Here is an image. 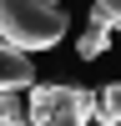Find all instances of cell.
Returning a JSON list of instances; mask_svg holds the SVG:
<instances>
[{
	"instance_id": "obj_6",
	"label": "cell",
	"mask_w": 121,
	"mask_h": 126,
	"mask_svg": "<svg viewBox=\"0 0 121 126\" xmlns=\"http://www.w3.org/2000/svg\"><path fill=\"white\" fill-rule=\"evenodd\" d=\"M91 25L121 30V0H91Z\"/></svg>"
},
{
	"instance_id": "obj_1",
	"label": "cell",
	"mask_w": 121,
	"mask_h": 126,
	"mask_svg": "<svg viewBox=\"0 0 121 126\" xmlns=\"http://www.w3.org/2000/svg\"><path fill=\"white\" fill-rule=\"evenodd\" d=\"M66 25H71L66 0H0V40L25 56L60 46Z\"/></svg>"
},
{
	"instance_id": "obj_2",
	"label": "cell",
	"mask_w": 121,
	"mask_h": 126,
	"mask_svg": "<svg viewBox=\"0 0 121 126\" xmlns=\"http://www.w3.org/2000/svg\"><path fill=\"white\" fill-rule=\"evenodd\" d=\"M96 121V91L86 86H30L25 126H91Z\"/></svg>"
},
{
	"instance_id": "obj_9",
	"label": "cell",
	"mask_w": 121,
	"mask_h": 126,
	"mask_svg": "<svg viewBox=\"0 0 121 126\" xmlns=\"http://www.w3.org/2000/svg\"><path fill=\"white\" fill-rule=\"evenodd\" d=\"M91 126H96V121H91Z\"/></svg>"
},
{
	"instance_id": "obj_5",
	"label": "cell",
	"mask_w": 121,
	"mask_h": 126,
	"mask_svg": "<svg viewBox=\"0 0 121 126\" xmlns=\"http://www.w3.org/2000/svg\"><path fill=\"white\" fill-rule=\"evenodd\" d=\"M106 46H111V30L86 25V30H81V40H76V56H81V61H96V56H106Z\"/></svg>"
},
{
	"instance_id": "obj_3",
	"label": "cell",
	"mask_w": 121,
	"mask_h": 126,
	"mask_svg": "<svg viewBox=\"0 0 121 126\" xmlns=\"http://www.w3.org/2000/svg\"><path fill=\"white\" fill-rule=\"evenodd\" d=\"M30 86H35V61L0 40V91H30Z\"/></svg>"
},
{
	"instance_id": "obj_7",
	"label": "cell",
	"mask_w": 121,
	"mask_h": 126,
	"mask_svg": "<svg viewBox=\"0 0 121 126\" xmlns=\"http://www.w3.org/2000/svg\"><path fill=\"white\" fill-rule=\"evenodd\" d=\"M5 121H25V101H20V91H0V126Z\"/></svg>"
},
{
	"instance_id": "obj_8",
	"label": "cell",
	"mask_w": 121,
	"mask_h": 126,
	"mask_svg": "<svg viewBox=\"0 0 121 126\" xmlns=\"http://www.w3.org/2000/svg\"><path fill=\"white\" fill-rule=\"evenodd\" d=\"M5 126H25V121H5Z\"/></svg>"
},
{
	"instance_id": "obj_4",
	"label": "cell",
	"mask_w": 121,
	"mask_h": 126,
	"mask_svg": "<svg viewBox=\"0 0 121 126\" xmlns=\"http://www.w3.org/2000/svg\"><path fill=\"white\" fill-rule=\"evenodd\" d=\"M96 126H121V81L96 96Z\"/></svg>"
}]
</instances>
